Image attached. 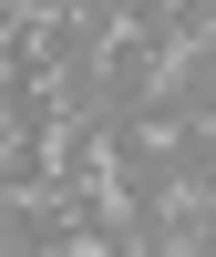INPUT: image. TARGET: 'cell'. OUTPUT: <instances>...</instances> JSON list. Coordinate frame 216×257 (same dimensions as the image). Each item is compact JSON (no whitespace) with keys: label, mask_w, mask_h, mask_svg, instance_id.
I'll return each instance as SVG.
<instances>
[{"label":"cell","mask_w":216,"mask_h":257,"mask_svg":"<svg viewBox=\"0 0 216 257\" xmlns=\"http://www.w3.org/2000/svg\"><path fill=\"white\" fill-rule=\"evenodd\" d=\"M196 247H216V185L185 155V165H165L144 185V257H196Z\"/></svg>","instance_id":"6da1fadb"}]
</instances>
